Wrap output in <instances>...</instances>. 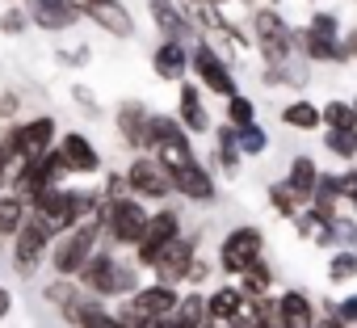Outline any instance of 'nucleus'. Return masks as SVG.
Listing matches in <instances>:
<instances>
[{
	"instance_id": "22",
	"label": "nucleus",
	"mask_w": 357,
	"mask_h": 328,
	"mask_svg": "<svg viewBox=\"0 0 357 328\" xmlns=\"http://www.w3.org/2000/svg\"><path fill=\"white\" fill-rule=\"evenodd\" d=\"M168 328H211V311H206V303L194 295V299H185L181 307H176V320H168Z\"/></svg>"
},
{
	"instance_id": "49",
	"label": "nucleus",
	"mask_w": 357,
	"mask_h": 328,
	"mask_svg": "<svg viewBox=\"0 0 357 328\" xmlns=\"http://www.w3.org/2000/svg\"><path fill=\"white\" fill-rule=\"evenodd\" d=\"M353 303H357V299H353Z\"/></svg>"
},
{
	"instance_id": "1",
	"label": "nucleus",
	"mask_w": 357,
	"mask_h": 328,
	"mask_svg": "<svg viewBox=\"0 0 357 328\" xmlns=\"http://www.w3.org/2000/svg\"><path fill=\"white\" fill-rule=\"evenodd\" d=\"M34 202H38V219H43L47 236H55V232H68V228H72V223H80V219L89 215V207H93L84 194L55 190V186L38 190V194H34Z\"/></svg>"
},
{
	"instance_id": "16",
	"label": "nucleus",
	"mask_w": 357,
	"mask_h": 328,
	"mask_svg": "<svg viewBox=\"0 0 357 328\" xmlns=\"http://www.w3.org/2000/svg\"><path fill=\"white\" fill-rule=\"evenodd\" d=\"M34 22L43 30H68L76 22V5H68V0H34Z\"/></svg>"
},
{
	"instance_id": "15",
	"label": "nucleus",
	"mask_w": 357,
	"mask_h": 328,
	"mask_svg": "<svg viewBox=\"0 0 357 328\" xmlns=\"http://www.w3.org/2000/svg\"><path fill=\"white\" fill-rule=\"evenodd\" d=\"M59 156H63V164H68L72 173H97L101 169V156H97V147L84 135H68L63 147H59Z\"/></svg>"
},
{
	"instance_id": "37",
	"label": "nucleus",
	"mask_w": 357,
	"mask_h": 328,
	"mask_svg": "<svg viewBox=\"0 0 357 328\" xmlns=\"http://www.w3.org/2000/svg\"><path fill=\"white\" fill-rule=\"evenodd\" d=\"M227 114H231V122H236V126H244V122H252V101L231 93V101H227Z\"/></svg>"
},
{
	"instance_id": "28",
	"label": "nucleus",
	"mask_w": 357,
	"mask_h": 328,
	"mask_svg": "<svg viewBox=\"0 0 357 328\" xmlns=\"http://www.w3.org/2000/svg\"><path fill=\"white\" fill-rule=\"evenodd\" d=\"M240 290H219L211 303H206V311H211V320H231L236 315V307H240Z\"/></svg>"
},
{
	"instance_id": "13",
	"label": "nucleus",
	"mask_w": 357,
	"mask_h": 328,
	"mask_svg": "<svg viewBox=\"0 0 357 328\" xmlns=\"http://www.w3.org/2000/svg\"><path fill=\"white\" fill-rule=\"evenodd\" d=\"M151 265H155L160 282H168V286H172L176 278H185V274H190V265H194V248H190V240H168Z\"/></svg>"
},
{
	"instance_id": "14",
	"label": "nucleus",
	"mask_w": 357,
	"mask_h": 328,
	"mask_svg": "<svg viewBox=\"0 0 357 328\" xmlns=\"http://www.w3.org/2000/svg\"><path fill=\"white\" fill-rule=\"evenodd\" d=\"M194 68H198V76L206 80V89H215V93H223V97H231V93H236V80H231V72L223 68V59H219L211 47H198V55H194Z\"/></svg>"
},
{
	"instance_id": "25",
	"label": "nucleus",
	"mask_w": 357,
	"mask_h": 328,
	"mask_svg": "<svg viewBox=\"0 0 357 328\" xmlns=\"http://www.w3.org/2000/svg\"><path fill=\"white\" fill-rule=\"evenodd\" d=\"M315 177H319V173H315V164L303 156V160H294V169H290V181H286V186L294 190V198H298V202H307V198H311V190H315Z\"/></svg>"
},
{
	"instance_id": "32",
	"label": "nucleus",
	"mask_w": 357,
	"mask_h": 328,
	"mask_svg": "<svg viewBox=\"0 0 357 328\" xmlns=\"http://www.w3.org/2000/svg\"><path fill=\"white\" fill-rule=\"evenodd\" d=\"M236 151H240L236 131H223V135H219V160H223V169H227V173H236Z\"/></svg>"
},
{
	"instance_id": "5",
	"label": "nucleus",
	"mask_w": 357,
	"mask_h": 328,
	"mask_svg": "<svg viewBox=\"0 0 357 328\" xmlns=\"http://www.w3.org/2000/svg\"><path fill=\"white\" fill-rule=\"evenodd\" d=\"M51 139H55V122H51V118H34V122L17 126V131L9 135V151H17V156H9V160L26 164V160L43 156V151L51 147Z\"/></svg>"
},
{
	"instance_id": "39",
	"label": "nucleus",
	"mask_w": 357,
	"mask_h": 328,
	"mask_svg": "<svg viewBox=\"0 0 357 328\" xmlns=\"http://www.w3.org/2000/svg\"><path fill=\"white\" fill-rule=\"evenodd\" d=\"M353 269H357V257H332V265H328L332 278H353Z\"/></svg>"
},
{
	"instance_id": "29",
	"label": "nucleus",
	"mask_w": 357,
	"mask_h": 328,
	"mask_svg": "<svg viewBox=\"0 0 357 328\" xmlns=\"http://www.w3.org/2000/svg\"><path fill=\"white\" fill-rule=\"evenodd\" d=\"M328 147H332L336 156H357V139H353L349 126H332V131H328Z\"/></svg>"
},
{
	"instance_id": "43",
	"label": "nucleus",
	"mask_w": 357,
	"mask_h": 328,
	"mask_svg": "<svg viewBox=\"0 0 357 328\" xmlns=\"http://www.w3.org/2000/svg\"><path fill=\"white\" fill-rule=\"evenodd\" d=\"M122 190H126V177H118V173H114V177H109V198H118Z\"/></svg>"
},
{
	"instance_id": "3",
	"label": "nucleus",
	"mask_w": 357,
	"mask_h": 328,
	"mask_svg": "<svg viewBox=\"0 0 357 328\" xmlns=\"http://www.w3.org/2000/svg\"><path fill=\"white\" fill-rule=\"evenodd\" d=\"M101 223H109V232H114L118 244H139V236H143V228H147V215H143L139 202L114 198V202L101 211Z\"/></svg>"
},
{
	"instance_id": "20",
	"label": "nucleus",
	"mask_w": 357,
	"mask_h": 328,
	"mask_svg": "<svg viewBox=\"0 0 357 328\" xmlns=\"http://www.w3.org/2000/svg\"><path fill=\"white\" fill-rule=\"evenodd\" d=\"M68 315H72L80 328H122L109 311H101L97 303H80V299H72V303H68Z\"/></svg>"
},
{
	"instance_id": "38",
	"label": "nucleus",
	"mask_w": 357,
	"mask_h": 328,
	"mask_svg": "<svg viewBox=\"0 0 357 328\" xmlns=\"http://www.w3.org/2000/svg\"><path fill=\"white\" fill-rule=\"evenodd\" d=\"M269 198H273V207H278V211H286V215L298 207V198H294V190H290V186H273V190H269Z\"/></svg>"
},
{
	"instance_id": "21",
	"label": "nucleus",
	"mask_w": 357,
	"mask_h": 328,
	"mask_svg": "<svg viewBox=\"0 0 357 328\" xmlns=\"http://www.w3.org/2000/svg\"><path fill=\"white\" fill-rule=\"evenodd\" d=\"M118 126H122V135H126L135 147L147 143V114H143V105H122V110H118Z\"/></svg>"
},
{
	"instance_id": "31",
	"label": "nucleus",
	"mask_w": 357,
	"mask_h": 328,
	"mask_svg": "<svg viewBox=\"0 0 357 328\" xmlns=\"http://www.w3.org/2000/svg\"><path fill=\"white\" fill-rule=\"evenodd\" d=\"M324 118H328V126H357V114H353V105H340V101H332L328 110H324Z\"/></svg>"
},
{
	"instance_id": "44",
	"label": "nucleus",
	"mask_w": 357,
	"mask_h": 328,
	"mask_svg": "<svg viewBox=\"0 0 357 328\" xmlns=\"http://www.w3.org/2000/svg\"><path fill=\"white\" fill-rule=\"evenodd\" d=\"M17 110V97H0V114H13Z\"/></svg>"
},
{
	"instance_id": "23",
	"label": "nucleus",
	"mask_w": 357,
	"mask_h": 328,
	"mask_svg": "<svg viewBox=\"0 0 357 328\" xmlns=\"http://www.w3.org/2000/svg\"><path fill=\"white\" fill-rule=\"evenodd\" d=\"M298 232H303V236H311L315 244H332V236H336V228H332V215H324V211H303V223H298Z\"/></svg>"
},
{
	"instance_id": "2",
	"label": "nucleus",
	"mask_w": 357,
	"mask_h": 328,
	"mask_svg": "<svg viewBox=\"0 0 357 328\" xmlns=\"http://www.w3.org/2000/svg\"><path fill=\"white\" fill-rule=\"evenodd\" d=\"M97 232H101V219H80V223H72L68 240H59V244H55V253H51L55 269H59V274H80V265L93 257Z\"/></svg>"
},
{
	"instance_id": "35",
	"label": "nucleus",
	"mask_w": 357,
	"mask_h": 328,
	"mask_svg": "<svg viewBox=\"0 0 357 328\" xmlns=\"http://www.w3.org/2000/svg\"><path fill=\"white\" fill-rule=\"evenodd\" d=\"M244 274H248V282H244V290H248V295H261V290L269 286V269H265L261 261H252Z\"/></svg>"
},
{
	"instance_id": "19",
	"label": "nucleus",
	"mask_w": 357,
	"mask_h": 328,
	"mask_svg": "<svg viewBox=\"0 0 357 328\" xmlns=\"http://www.w3.org/2000/svg\"><path fill=\"white\" fill-rule=\"evenodd\" d=\"M151 17H155V26L164 30V38H172V43H181L185 34H190V26H185V17L176 13L168 0H151Z\"/></svg>"
},
{
	"instance_id": "41",
	"label": "nucleus",
	"mask_w": 357,
	"mask_h": 328,
	"mask_svg": "<svg viewBox=\"0 0 357 328\" xmlns=\"http://www.w3.org/2000/svg\"><path fill=\"white\" fill-rule=\"evenodd\" d=\"M340 194L357 207V173H349V177H340Z\"/></svg>"
},
{
	"instance_id": "7",
	"label": "nucleus",
	"mask_w": 357,
	"mask_h": 328,
	"mask_svg": "<svg viewBox=\"0 0 357 328\" xmlns=\"http://www.w3.org/2000/svg\"><path fill=\"white\" fill-rule=\"evenodd\" d=\"M76 5V13H84V17H93L101 30H109V34H118V38H130V13L118 5V0H72Z\"/></svg>"
},
{
	"instance_id": "9",
	"label": "nucleus",
	"mask_w": 357,
	"mask_h": 328,
	"mask_svg": "<svg viewBox=\"0 0 357 328\" xmlns=\"http://www.w3.org/2000/svg\"><path fill=\"white\" fill-rule=\"evenodd\" d=\"M252 261H261V232H257V228L231 232L227 244H223V265H227L231 274H244Z\"/></svg>"
},
{
	"instance_id": "45",
	"label": "nucleus",
	"mask_w": 357,
	"mask_h": 328,
	"mask_svg": "<svg viewBox=\"0 0 357 328\" xmlns=\"http://www.w3.org/2000/svg\"><path fill=\"white\" fill-rule=\"evenodd\" d=\"M0 315H9V290L0 286Z\"/></svg>"
},
{
	"instance_id": "33",
	"label": "nucleus",
	"mask_w": 357,
	"mask_h": 328,
	"mask_svg": "<svg viewBox=\"0 0 357 328\" xmlns=\"http://www.w3.org/2000/svg\"><path fill=\"white\" fill-rule=\"evenodd\" d=\"M303 43H307V51H311V59H340V47H336V43H328V38L307 34Z\"/></svg>"
},
{
	"instance_id": "4",
	"label": "nucleus",
	"mask_w": 357,
	"mask_h": 328,
	"mask_svg": "<svg viewBox=\"0 0 357 328\" xmlns=\"http://www.w3.org/2000/svg\"><path fill=\"white\" fill-rule=\"evenodd\" d=\"M17 248H13V269L22 274V278H30L34 269H38V261H43V253H47V228H43V219H30V223H22L17 232Z\"/></svg>"
},
{
	"instance_id": "6",
	"label": "nucleus",
	"mask_w": 357,
	"mask_h": 328,
	"mask_svg": "<svg viewBox=\"0 0 357 328\" xmlns=\"http://www.w3.org/2000/svg\"><path fill=\"white\" fill-rule=\"evenodd\" d=\"M80 274H84V286H89V290H101V295L130 290V274L118 269L114 257H89V261L80 265Z\"/></svg>"
},
{
	"instance_id": "34",
	"label": "nucleus",
	"mask_w": 357,
	"mask_h": 328,
	"mask_svg": "<svg viewBox=\"0 0 357 328\" xmlns=\"http://www.w3.org/2000/svg\"><path fill=\"white\" fill-rule=\"evenodd\" d=\"M236 143H240V151H265V135H261L252 122L240 126V139H236Z\"/></svg>"
},
{
	"instance_id": "24",
	"label": "nucleus",
	"mask_w": 357,
	"mask_h": 328,
	"mask_svg": "<svg viewBox=\"0 0 357 328\" xmlns=\"http://www.w3.org/2000/svg\"><path fill=\"white\" fill-rule=\"evenodd\" d=\"M278 315H282L286 328H311V303L303 295H286L282 307H278Z\"/></svg>"
},
{
	"instance_id": "40",
	"label": "nucleus",
	"mask_w": 357,
	"mask_h": 328,
	"mask_svg": "<svg viewBox=\"0 0 357 328\" xmlns=\"http://www.w3.org/2000/svg\"><path fill=\"white\" fill-rule=\"evenodd\" d=\"M22 26H26V17L13 9V13H5V17H0V30H5V34H22Z\"/></svg>"
},
{
	"instance_id": "11",
	"label": "nucleus",
	"mask_w": 357,
	"mask_h": 328,
	"mask_svg": "<svg viewBox=\"0 0 357 328\" xmlns=\"http://www.w3.org/2000/svg\"><path fill=\"white\" fill-rule=\"evenodd\" d=\"M257 34H261V47L269 55V64H286L290 59V30L278 13H257Z\"/></svg>"
},
{
	"instance_id": "27",
	"label": "nucleus",
	"mask_w": 357,
	"mask_h": 328,
	"mask_svg": "<svg viewBox=\"0 0 357 328\" xmlns=\"http://www.w3.org/2000/svg\"><path fill=\"white\" fill-rule=\"evenodd\" d=\"M181 118H185V126L190 131H206V110H202V97H198V89H181Z\"/></svg>"
},
{
	"instance_id": "18",
	"label": "nucleus",
	"mask_w": 357,
	"mask_h": 328,
	"mask_svg": "<svg viewBox=\"0 0 357 328\" xmlns=\"http://www.w3.org/2000/svg\"><path fill=\"white\" fill-rule=\"evenodd\" d=\"M185 64H190V55H185V47L181 43H164L160 51H155V72L164 76V80H176V76H185Z\"/></svg>"
},
{
	"instance_id": "8",
	"label": "nucleus",
	"mask_w": 357,
	"mask_h": 328,
	"mask_svg": "<svg viewBox=\"0 0 357 328\" xmlns=\"http://www.w3.org/2000/svg\"><path fill=\"white\" fill-rule=\"evenodd\" d=\"M126 186H130V190H139V194H147V198H164V194L172 190V177H168V169H164L160 160L143 156V160H135V164H130Z\"/></svg>"
},
{
	"instance_id": "17",
	"label": "nucleus",
	"mask_w": 357,
	"mask_h": 328,
	"mask_svg": "<svg viewBox=\"0 0 357 328\" xmlns=\"http://www.w3.org/2000/svg\"><path fill=\"white\" fill-rule=\"evenodd\" d=\"M172 177V190H181V194H190V198H211L215 194V186H211V177L198 169V160L194 164H185V169H176V173H168Z\"/></svg>"
},
{
	"instance_id": "10",
	"label": "nucleus",
	"mask_w": 357,
	"mask_h": 328,
	"mask_svg": "<svg viewBox=\"0 0 357 328\" xmlns=\"http://www.w3.org/2000/svg\"><path fill=\"white\" fill-rule=\"evenodd\" d=\"M176 307V295L168 290V282H160V286H147V290H139L135 299H130V307H126V320H160V315H168Z\"/></svg>"
},
{
	"instance_id": "48",
	"label": "nucleus",
	"mask_w": 357,
	"mask_h": 328,
	"mask_svg": "<svg viewBox=\"0 0 357 328\" xmlns=\"http://www.w3.org/2000/svg\"><path fill=\"white\" fill-rule=\"evenodd\" d=\"M353 114H357V105H353Z\"/></svg>"
},
{
	"instance_id": "46",
	"label": "nucleus",
	"mask_w": 357,
	"mask_h": 328,
	"mask_svg": "<svg viewBox=\"0 0 357 328\" xmlns=\"http://www.w3.org/2000/svg\"><path fill=\"white\" fill-rule=\"evenodd\" d=\"M328 328H344V324H340V320H332V324H328Z\"/></svg>"
},
{
	"instance_id": "12",
	"label": "nucleus",
	"mask_w": 357,
	"mask_h": 328,
	"mask_svg": "<svg viewBox=\"0 0 357 328\" xmlns=\"http://www.w3.org/2000/svg\"><path fill=\"white\" fill-rule=\"evenodd\" d=\"M168 240H176V215H172V211H160L155 219H147V228H143V236H139V261L151 265Z\"/></svg>"
},
{
	"instance_id": "47",
	"label": "nucleus",
	"mask_w": 357,
	"mask_h": 328,
	"mask_svg": "<svg viewBox=\"0 0 357 328\" xmlns=\"http://www.w3.org/2000/svg\"><path fill=\"white\" fill-rule=\"evenodd\" d=\"M215 5H223V0H215Z\"/></svg>"
},
{
	"instance_id": "30",
	"label": "nucleus",
	"mask_w": 357,
	"mask_h": 328,
	"mask_svg": "<svg viewBox=\"0 0 357 328\" xmlns=\"http://www.w3.org/2000/svg\"><path fill=\"white\" fill-rule=\"evenodd\" d=\"M286 122H290V126H298V131H311V126L319 122V114H315V105L298 101V105H290V110H286Z\"/></svg>"
},
{
	"instance_id": "42",
	"label": "nucleus",
	"mask_w": 357,
	"mask_h": 328,
	"mask_svg": "<svg viewBox=\"0 0 357 328\" xmlns=\"http://www.w3.org/2000/svg\"><path fill=\"white\" fill-rule=\"evenodd\" d=\"M357 55V30H349V38L340 43V59H353Z\"/></svg>"
},
{
	"instance_id": "26",
	"label": "nucleus",
	"mask_w": 357,
	"mask_h": 328,
	"mask_svg": "<svg viewBox=\"0 0 357 328\" xmlns=\"http://www.w3.org/2000/svg\"><path fill=\"white\" fill-rule=\"evenodd\" d=\"M22 223H26V202H22V194L0 198V236H13Z\"/></svg>"
},
{
	"instance_id": "36",
	"label": "nucleus",
	"mask_w": 357,
	"mask_h": 328,
	"mask_svg": "<svg viewBox=\"0 0 357 328\" xmlns=\"http://www.w3.org/2000/svg\"><path fill=\"white\" fill-rule=\"evenodd\" d=\"M311 34L336 43V17H332V13H315V17H311Z\"/></svg>"
}]
</instances>
